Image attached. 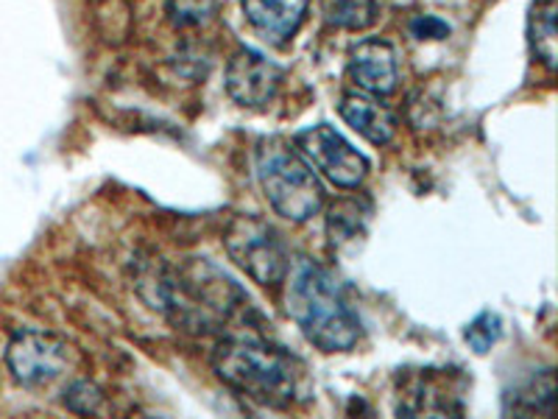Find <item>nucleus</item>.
<instances>
[{
    "label": "nucleus",
    "instance_id": "obj_8",
    "mask_svg": "<svg viewBox=\"0 0 558 419\" xmlns=\"http://www.w3.org/2000/svg\"><path fill=\"white\" fill-rule=\"evenodd\" d=\"M282 68L252 48H241L227 64V93L241 107L257 109L274 101L282 87Z\"/></svg>",
    "mask_w": 558,
    "mask_h": 419
},
{
    "label": "nucleus",
    "instance_id": "obj_12",
    "mask_svg": "<svg viewBox=\"0 0 558 419\" xmlns=\"http://www.w3.org/2000/svg\"><path fill=\"white\" fill-rule=\"evenodd\" d=\"M553 406H556V375L553 369H542L527 381L517 383L511 392L506 394V414L514 417H533V414H545L550 417Z\"/></svg>",
    "mask_w": 558,
    "mask_h": 419
},
{
    "label": "nucleus",
    "instance_id": "obj_3",
    "mask_svg": "<svg viewBox=\"0 0 558 419\" xmlns=\"http://www.w3.org/2000/svg\"><path fill=\"white\" fill-rule=\"evenodd\" d=\"M213 369L232 392L268 408H288L296 397V361L274 344L232 336L213 349Z\"/></svg>",
    "mask_w": 558,
    "mask_h": 419
},
{
    "label": "nucleus",
    "instance_id": "obj_9",
    "mask_svg": "<svg viewBox=\"0 0 558 419\" xmlns=\"http://www.w3.org/2000/svg\"><path fill=\"white\" fill-rule=\"evenodd\" d=\"M349 76L368 96H388L400 82L397 51L386 39H363L349 53Z\"/></svg>",
    "mask_w": 558,
    "mask_h": 419
},
{
    "label": "nucleus",
    "instance_id": "obj_1",
    "mask_svg": "<svg viewBox=\"0 0 558 419\" xmlns=\"http://www.w3.org/2000/svg\"><path fill=\"white\" fill-rule=\"evenodd\" d=\"M137 294L148 308L171 319L177 327L191 333H221L229 322L246 316L248 294L238 286L216 263L191 261L182 263H146L140 266Z\"/></svg>",
    "mask_w": 558,
    "mask_h": 419
},
{
    "label": "nucleus",
    "instance_id": "obj_2",
    "mask_svg": "<svg viewBox=\"0 0 558 419\" xmlns=\"http://www.w3.org/2000/svg\"><path fill=\"white\" fill-rule=\"evenodd\" d=\"M286 308L302 336L322 352H347L363 336L361 316L349 306L343 286L313 261H299L288 272Z\"/></svg>",
    "mask_w": 558,
    "mask_h": 419
},
{
    "label": "nucleus",
    "instance_id": "obj_4",
    "mask_svg": "<svg viewBox=\"0 0 558 419\" xmlns=\"http://www.w3.org/2000/svg\"><path fill=\"white\" fill-rule=\"evenodd\" d=\"M257 182L274 213L291 224L311 222L324 207V188L311 163L279 140L257 148Z\"/></svg>",
    "mask_w": 558,
    "mask_h": 419
},
{
    "label": "nucleus",
    "instance_id": "obj_19",
    "mask_svg": "<svg viewBox=\"0 0 558 419\" xmlns=\"http://www.w3.org/2000/svg\"><path fill=\"white\" fill-rule=\"evenodd\" d=\"M411 34L416 39H447L450 37V23H445L436 14H416L411 20Z\"/></svg>",
    "mask_w": 558,
    "mask_h": 419
},
{
    "label": "nucleus",
    "instance_id": "obj_7",
    "mask_svg": "<svg viewBox=\"0 0 558 419\" xmlns=\"http://www.w3.org/2000/svg\"><path fill=\"white\" fill-rule=\"evenodd\" d=\"M70 347L53 333L26 331L14 333L7 347V367L14 381L26 388L48 386L68 369Z\"/></svg>",
    "mask_w": 558,
    "mask_h": 419
},
{
    "label": "nucleus",
    "instance_id": "obj_15",
    "mask_svg": "<svg viewBox=\"0 0 558 419\" xmlns=\"http://www.w3.org/2000/svg\"><path fill=\"white\" fill-rule=\"evenodd\" d=\"M322 12L330 26L363 32L377 20V0H324Z\"/></svg>",
    "mask_w": 558,
    "mask_h": 419
},
{
    "label": "nucleus",
    "instance_id": "obj_6",
    "mask_svg": "<svg viewBox=\"0 0 558 419\" xmlns=\"http://www.w3.org/2000/svg\"><path fill=\"white\" fill-rule=\"evenodd\" d=\"M293 146L311 163V168L322 171L338 188H357L368 173V159L357 152L336 127L316 123L293 137Z\"/></svg>",
    "mask_w": 558,
    "mask_h": 419
},
{
    "label": "nucleus",
    "instance_id": "obj_16",
    "mask_svg": "<svg viewBox=\"0 0 558 419\" xmlns=\"http://www.w3.org/2000/svg\"><path fill=\"white\" fill-rule=\"evenodd\" d=\"M218 0H166V12L177 28L204 26L216 14Z\"/></svg>",
    "mask_w": 558,
    "mask_h": 419
},
{
    "label": "nucleus",
    "instance_id": "obj_13",
    "mask_svg": "<svg viewBox=\"0 0 558 419\" xmlns=\"http://www.w3.org/2000/svg\"><path fill=\"white\" fill-rule=\"evenodd\" d=\"M527 43H531L533 57L547 70H556V0H533L531 12H527Z\"/></svg>",
    "mask_w": 558,
    "mask_h": 419
},
{
    "label": "nucleus",
    "instance_id": "obj_5",
    "mask_svg": "<svg viewBox=\"0 0 558 419\" xmlns=\"http://www.w3.org/2000/svg\"><path fill=\"white\" fill-rule=\"evenodd\" d=\"M227 254L260 286H279L291 272V252L277 229L257 216H235L223 236Z\"/></svg>",
    "mask_w": 558,
    "mask_h": 419
},
{
    "label": "nucleus",
    "instance_id": "obj_14",
    "mask_svg": "<svg viewBox=\"0 0 558 419\" xmlns=\"http://www.w3.org/2000/svg\"><path fill=\"white\" fill-rule=\"evenodd\" d=\"M368 216H372V204L366 199H341L330 207L327 216V232H330L332 243H349L355 241L357 236L366 232Z\"/></svg>",
    "mask_w": 558,
    "mask_h": 419
},
{
    "label": "nucleus",
    "instance_id": "obj_18",
    "mask_svg": "<svg viewBox=\"0 0 558 419\" xmlns=\"http://www.w3.org/2000/svg\"><path fill=\"white\" fill-rule=\"evenodd\" d=\"M64 406L73 414H84V417H93V414L104 411V392L93 381H73L64 388L62 397Z\"/></svg>",
    "mask_w": 558,
    "mask_h": 419
},
{
    "label": "nucleus",
    "instance_id": "obj_10",
    "mask_svg": "<svg viewBox=\"0 0 558 419\" xmlns=\"http://www.w3.org/2000/svg\"><path fill=\"white\" fill-rule=\"evenodd\" d=\"M243 14L266 43L282 45L305 23L307 0H243Z\"/></svg>",
    "mask_w": 558,
    "mask_h": 419
},
{
    "label": "nucleus",
    "instance_id": "obj_11",
    "mask_svg": "<svg viewBox=\"0 0 558 419\" xmlns=\"http://www.w3.org/2000/svg\"><path fill=\"white\" fill-rule=\"evenodd\" d=\"M338 112L347 121V127L355 129L363 140L375 143V146H386L397 134V115L372 96H361V93H349L338 104Z\"/></svg>",
    "mask_w": 558,
    "mask_h": 419
},
{
    "label": "nucleus",
    "instance_id": "obj_17",
    "mask_svg": "<svg viewBox=\"0 0 558 419\" xmlns=\"http://www.w3.org/2000/svg\"><path fill=\"white\" fill-rule=\"evenodd\" d=\"M463 338H466V344L475 349L477 356H486L488 349L502 338V319L492 311H483L481 316H475L466 324Z\"/></svg>",
    "mask_w": 558,
    "mask_h": 419
}]
</instances>
